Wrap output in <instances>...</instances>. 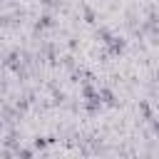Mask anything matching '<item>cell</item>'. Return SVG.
I'll return each mask as SVG.
<instances>
[]
</instances>
